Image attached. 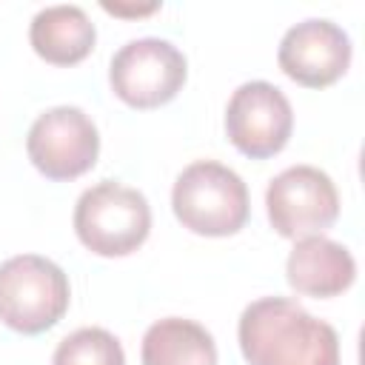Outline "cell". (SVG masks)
<instances>
[{
    "label": "cell",
    "mask_w": 365,
    "mask_h": 365,
    "mask_svg": "<svg viewBox=\"0 0 365 365\" xmlns=\"http://www.w3.org/2000/svg\"><path fill=\"white\" fill-rule=\"evenodd\" d=\"M237 339L248 365H339L336 331L288 297L245 305Z\"/></svg>",
    "instance_id": "6da1fadb"
},
{
    "label": "cell",
    "mask_w": 365,
    "mask_h": 365,
    "mask_svg": "<svg viewBox=\"0 0 365 365\" xmlns=\"http://www.w3.org/2000/svg\"><path fill=\"white\" fill-rule=\"evenodd\" d=\"M171 208L182 228L200 237H231L251 214L242 177L217 160H197L177 174Z\"/></svg>",
    "instance_id": "7a4b0ae2"
},
{
    "label": "cell",
    "mask_w": 365,
    "mask_h": 365,
    "mask_svg": "<svg viewBox=\"0 0 365 365\" xmlns=\"http://www.w3.org/2000/svg\"><path fill=\"white\" fill-rule=\"evenodd\" d=\"M71 288L66 271L40 257L17 254L0 262V322L34 336L54 328L68 311Z\"/></svg>",
    "instance_id": "3957f363"
},
{
    "label": "cell",
    "mask_w": 365,
    "mask_h": 365,
    "mask_svg": "<svg viewBox=\"0 0 365 365\" xmlns=\"http://www.w3.org/2000/svg\"><path fill=\"white\" fill-rule=\"evenodd\" d=\"M151 231V205L143 191L114 180L86 188L74 205V234L97 257H128Z\"/></svg>",
    "instance_id": "277c9868"
},
{
    "label": "cell",
    "mask_w": 365,
    "mask_h": 365,
    "mask_svg": "<svg viewBox=\"0 0 365 365\" xmlns=\"http://www.w3.org/2000/svg\"><path fill=\"white\" fill-rule=\"evenodd\" d=\"M188 77L185 54L160 37L125 43L108 66L111 91L131 108H160L171 103Z\"/></svg>",
    "instance_id": "5b68a950"
},
{
    "label": "cell",
    "mask_w": 365,
    "mask_h": 365,
    "mask_svg": "<svg viewBox=\"0 0 365 365\" xmlns=\"http://www.w3.org/2000/svg\"><path fill=\"white\" fill-rule=\"evenodd\" d=\"M26 151L43 177L54 182L77 180L91 171L100 157V131L83 108L54 106L31 123Z\"/></svg>",
    "instance_id": "8992f818"
},
{
    "label": "cell",
    "mask_w": 365,
    "mask_h": 365,
    "mask_svg": "<svg viewBox=\"0 0 365 365\" xmlns=\"http://www.w3.org/2000/svg\"><path fill=\"white\" fill-rule=\"evenodd\" d=\"M271 228L285 240H302L328 231L339 217L334 180L317 165H291L279 171L265 191Z\"/></svg>",
    "instance_id": "52a82bcc"
},
{
    "label": "cell",
    "mask_w": 365,
    "mask_h": 365,
    "mask_svg": "<svg viewBox=\"0 0 365 365\" xmlns=\"http://www.w3.org/2000/svg\"><path fill=\"white\" fill-rule=\"evenodd\" d=\"M291 131V103L274 83L251 80L231 94L225 106V134L240 154L251 160H268L288 145Z\"/></svg>",
    "instance_id": "ba28073f"
},
{
    "label": "cell",
    "mask_w": 365,
    "mask_h": 365,
    "mask_svg": "<svg viewBox=\"0 0 365 365\" xmlns=\"http://www.w3.org/2000/svg\"><path fill=\"white\" fill-rule=\"evenodd\" d=\"M277 63L294 83L305 88H328L351 66V37L331 20H302L279 40Z\"/></svg>",
    "instance_id": "9c48e42d"
},
{
    "label": "cell",
    "mask_w": 365,
    "mask_h": 365,
    "mask_svg": "<svg viewBox=\"0 0 365 365\" xmlns=\"http://www.w3.org/2000/svg\"><path fill=\"white\" fill-rule=\"evenodd\" d=\"M285 279L297 294L328 299L348 291L356 279V262L351 251L322 234L294 240L285 262Z\"/></svg>",
    "instance_id": "30bf717a"
},
{
    "label": "cell",
    "mask_w": 365,
    "mask_h": 365,
    "mask_svg": "<svg viewBox=\"0 0 365 365\" xmlns=\"http://www.w3.org/2000/svg\"><path fill=\"white\" fill-rule=\"evenodd\" d=\"M97 40V29L80 6H46L29 26L34 54L51 66L83 63Z\"/></svg>",
    "instance_id": "8fae6325"
},
{
    "label": "cell",
    "mask_w": 365,
    "mask_h": 365,
    "mask_svg": "<svg viewBox=\"0 0 365 365\" xmlns=\"http://www.w3.org/2000/svg\"><path fill=\"white\" fill-rule=\"evenodd\" d=\"M143 365H217L214 336L194 319H157L140 348Z\"/></svg>",
    "instance_id": "7c38bea8"
},
{
    "label": "cell",
    "mask_w": 365,
    "mask_h": 365,
    "mask_svg": "<svg viewBox=\"0 0 365 365\" xmlns=\"http://www.w3.org/2000/svg\"><path fill=\"white\" fill-rule=\"evenodd\" d=\"M51 365H125V354L111 331L77 328L57 342Z\"/></svg>",
    "instance_id": "4fadbf2b"
},
{
    "label": "cell",
    "mask_w": 365,
    "mask_h": 365,
    "mask_svg": "<svg viewBox=\"0 0 365 365\" xmlns=\"http://www.w3.org/2000/svg\"><path fill=\"white\" fill-rule=\"evenodd\" d=\"M103 9L106 11H111V14H151V11H157L160 6L157 3H151V6H137V9H125V6H111V3H103Z\"/></svg>",
    "instance_id": "5bb4252c"
}]
</instances>
